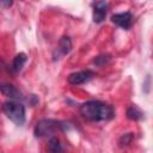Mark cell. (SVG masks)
<instances>
[{
    "label": "cell",
    "instance_id": "11",
    "mask_svg": "<svg viewBox=\"0 0 153 153\" xmlns=\"http://www.w3.org/2000/svg\"><path fill=\"white\" fill-rule=\"evenodd\" d=\"M127 117L133 121H139L143 117V112L136 105H131L127 109Z\"/></svg>",
    "mask_w": 153,
    "mask_h": 153
},
{
    "label": "cell",
    "instance_id": "2",
    "mask_svg": "<svg viewBox=\"0 0 153 153\" xmlns=\"http://www.w3.org/2000/svg\"><path fill=\"white\" fill-rule=\"evenodd\" d=\"M2 111L17 126L24 124V122H25V106L22 103L10 99L2 104Z\"/></svg>",
    "mask_w": 153,
    "mask_h": 153
},
{
    "label": "cell",
    "instance_id": "8",
    "mask_svg": "<svg viewBox=\"0 0 153 153\" xmlns=\"http://www.w3.org/2000/svg\"><path fill=\"white\" fill-rule=\"evenodd\" d=\"M73 48V44H72V41L68 36H62L59 41V45H57V51L60 54V56H65L67 55Z\"/></svg>",
    "mask_w": 153,
    "mask_h": 153
},
{
    "label": "cell",
    "instance_id": "5",
    "mask_svg": "<svg viewBox=\"0 0 153 153\" xmlns=\"http://www.w3.org/2000/svg\"><path fill=\"white\" fill-rule=\"evenodd\" d=\"M93 7V12H92V18L94 23H102L108 13V8H109V4L105 1H96L92 4Z\"/></svg>",
    "mask_w": 153,
    "mask_h": 153
},
{
    "label": "cell",
    "instance_id": "6",
    "mask_svg": "<svg viewBox=\"0 0 153 153\" xmlns=\"http://www.w3.org/2000/svg\"><path fill=\"white\" fill-rule=\"evenodd\" d=\"M94 75L93 71L91 69H85V71H79V72H74L72 74H69L68 76V82L71 85H81L86 81H88L90 79H92V76Z\"/></svg>",
    "mask_w": 153,
    "mask_h": 153
},
{
    "label": "cell",
    "instance_id": "3",
    "mask_svg": "<svg viewBox=\"0 0 153 153\" xmlns=\"http://www.w3.org/2000/svg\"><path fill=\"white\" fill-rule=\"evenodd\" d=\"M57 128H62V124L55 120H48L43 118L38 121L35 126V136L36 137H43L47 135L53 134Z\"/></svg>",
    "mask_w": 153,
    "mask_h": 153
},
{
    "label": "cell",
    "instance_id": "14",
    "mask_svg": "<svg viewBox=\"0 0 153 153\" xmlns=\"http://www.w3.org/2000/svg\"><path fill=\"white\" fill-rule=\"evenodd\" d=\"M12 1H0V6H4V7H10L12 6Z\"/></svg>",
    "mask_w": 153,
    "mask_h": 153
},
{
    "label": "cell",
    "instance_id": "13",
    "mask_svg": "<svg viewBox=\"0 0 153 153\" xmlns=\"http://www.w3.org/2000/svg\"><path fill=\"white\" fill-rule=\"evenodd\" d=\"M131 140H133V134H131V133H127V134H124V135L121 136V139H120V145H121V146L129 145V143L131 142Z\"/></svg>",
    "mask_w": 153,
    "mask_h": 153
},
{
    "label": "cell",
    "instance_id": "1",
    "mask_svg": "<svg viewBox=\"0 0 153 153\" xmlns=\"http://www.w3.org/2000/svg\"><path fill=\"white\" fill-rule=\"evenodd\" d=\"M79 111L84 118L92 122L109 121L115 116L114 108L99 100H87L82 103L80 105Z\"/></svg>",
    "mask_w": 153,
    "mask_h": 153
},
{
    "label": "cell",
    "instance_id": "10",
    "mask_svg": "<svg viewBox=\"0 0 153 153\" xmlns=\"http://www.w3.org/2000/svg\"><path fill=\"white\" fill-rule=\"evenodd\" d=\"M48 151L50 153H61L62 152V145L57 136H51L48 142Z\"/></svg>",
    "mask_w": 153,
    "mask_h": 153
},
{
    "label": "cell",
    "instance_id": "9",
    "mask_svg": "<svg viewBox=\"0 0 153 153\" xmlns=\"http://www.w3.org/2000/svg\"><path fill=\"white\" fill-rule=\"evenodd\" d=\"M26 60H27L26 54H24V53L17 54L16 57L13 59V62H12V69H13V72H19V71H22V68H23L24 65L26 63Z\"/></svg>",
    "mask_w": 153,
    "mask_h": 153
},
{
    "label": "cell",
    "instance_id": "12",
    "mask_svg": "<svg viewBox=\"0 0 153 153\" xmlns=\"http://www.w3.org/2000/svg\"><path fill=\"white\" fill-rule=\"evenodd\" d=\"M111 61V56L110 55H108V54H104V55H99V56H96L94 59H93V63L96 65V66H99V67H102V66H105V65H108L109 62Z\"/></svg>",
    "mask_w": 153,
    "mask_h": 153
},
{
    "label": "cell",
    "instance_id": "4",
    "mask_svg": "<svg viewBox=\"0 0 153 153\" xmlns=\"http://www.w3.org/2000/svg\"><path fill=\"white\" fill-rule=\"evenodd\" d=\"M111 22L114 24H116L117 26L128 30L130 29L131 24H133V14L130 12H121V13H115L111 17Z\"/></svg>",
    "mask_w": 153,
    "mask_h": 153
},
{
    "label": "cell",
    "instance_id": "7",
    "mask_svg": "<svg viewBox=\"0 0 153 153\" xmlns=\"http://www.w3.org/2000/svg\"><path fill=\"white\" fill-rule=\"evenodd\" d=\"M0 92L8 97L11 100H19L23 99V93L11 84H0Z\"/></svg>",
    "mask_w": 153,
    "mask_h": 153
}]
</instances>
